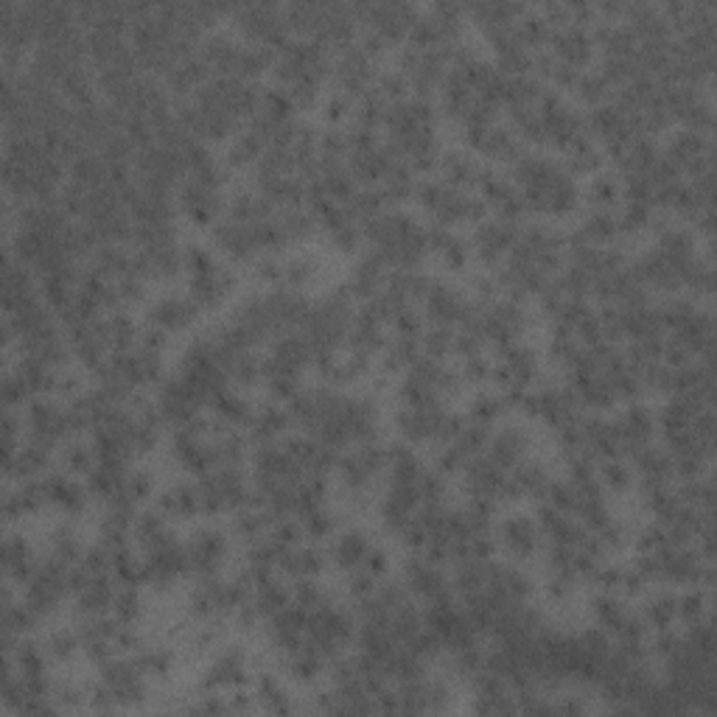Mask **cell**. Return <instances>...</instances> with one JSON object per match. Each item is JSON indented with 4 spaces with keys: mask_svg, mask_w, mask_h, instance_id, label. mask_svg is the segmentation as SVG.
<instances>
[{
    "mask_svg": "<svg viewBox=\"0 0 717 717\" xmlns=\"http://www.w3.org/2000/svg\"><path fill=\"white\" fill-rule=\"evenodd\" d=\"M575 233L594 247H614V241L619 239L617 211H586Z\"/></svg>",
    "mask_w": 717,
    "mask_h": 717,
    "instance_id": "f546056e",
    "label": "cell"
},
{
    "mask_svg": "<svg viewBox=\"0 0 717 717\" xmlns=\"http://www.w3.org/2000/svg\"><path fill=\"white\" fill-rule=\"evenodd\" d=\"M267 152V141L255 132V129L244 127L239 135H233V141L227 143L225 166L230 171L255 169V163Z\"/></svg>",
    "mask_w": 717,
    "mask_h": 717,
    "instance_id": "484cf974",
    "label": "cell"
},
{
    "mask_svg": "<svg viewBox=\"0 0 717 717\" xmlns=\"http://www.w3.org/2000/svg\"><path fill=\"white\" fill-rule=\"evenodd\" d=\"M26 435L48 446L65 443L71 435L68 404H59L57 395H34L26 404Z\"/></svg>",
    "mask_w": 717,
    "mask_h": 717,
    "instance_id": "3957f363",
    "label": "cell"
},
{
    "mask_svg": "<svg viewBox=\"0 0 717 717\" xmlns=\"http://www.w3.org/2000/svg\"><path fill=\"white\" fill-rule=\"evenodd\" d=\"M143 597L138 586H118L113 603V617L121 625H138V619L143 617Z\"/></svg>",
    "mask_w": 717,
    "mask_h": 717,
    "instance_id": "f6af8a7d",
    "label": "cell"
},
{
    "mask_svg": "<svg viewBox=\"0 0 717 717\" xmlns=\"http://www.w3.org/2000/svg\"><path fill=\"white\" fill-rule=\"evenodd\" d=\"M331 76L337 82L339 93L351 96L353 101H359L365 93L373 90L376 85V71H373V59L367 57L359 45L353 43L351 48L339 51L337 62L331 68Z\"/></svg>",
    "mask_w": 717,
    "mask_h": 717,
    "instance_id": "52a82bcc",
    "label": "cell"
},
{
    "mask_svg": "<svg viewBox=\"0 0 717 717\" xmlns=\"http://www.w3.org/2000/svg\"><path fill=\"white\" fill-rule=\"evenodd\" d=\"M185 552H188V563H191V575H219L227 555V533L219 527H199L185 541Z\"/></svg>",
    "mask_w": 717,
    "mask_h": 717,
    "instance_id": "30bf717a",
    "label": "cell"
},
{
    "mask_svg": "<svg viewBox=\"0 0 717 717\" xmlns=\"http://www.w3.org/2000/svg\"><path fill=\"white\" fill-rule=\"evenodd\" d=\"M135 659L141 661L143 673L152 675V678H169L177 667V653L166 645H143Z\"/></svg>",
    "mask_w": 717,
    "mask_h": 717,
    "instance_id": "b9f144b4",
    "label": "cell"
},
{
    "mask_svg": "<svg viewBox=\"0 0 717 717\" xmlns=\"http://www.w3.org/2000/svg\"><path fill=\"white\" fill-rule=\"evenodd\" d=\"M250 681V656L241 645H227L216 653L211 667L202 675L199 692H233Z\"/></svg>",
    "mask_w": 717,
    "mask_h": 717,
    "instance_id": "5b68a950",
    "label": "cell"
},
{
    "mask_svg": "<svg viewBox=\"0 0 717 717\" xmlns=\"http://www.w3.org/2000/svg\"><path fill=\"white\" fill-rule=\"evenodd\" d=\"M538 376H541L538 353L530 345H521V342H513V345L502 348L499 359L493 362V381H496L499 393H505V390H530Z\"/></svg>",
    "mask_w": 717,
    "mask_h": 717,
    "instance_id": "277c9868",
    "label": "cell"
},
{
    "mask_svg": "<svg viewBox=\"0 0 717 717\" xmlns=\"http://www.w3.org/2000/svg\"><path fill=\"white\" fill-rule=\"evenodd\" d=\"M544 544L547 538L541 533L538 521L527 513H510L496 524V547H502L510 561H533Z\"/></svg>",
    "mask_w": 717,
    "mask_h": 717,
    "instance_id": "7a4b0ae2",
    "label": "cell"
},
{
    "mask_svg": "<svg viewBox=\"0 0 717 717\" xmlns=\"http://www.w3.org/2000/svg\"><path fill=\"white\" fill-rule=\"evenodd\" d=\"M359 569H365L367 575H373L376 580H384V575L390 572V552L384 547H376V544H373Z\"/></svg>",
    "mask_w": 717,
    "mask_h": 717,
    "instance_id": "91938a15",
    "label": "cell"
},
{
    "mask_svg": "<svg viewBox=\"0 0 717 717\" xmlns=\"http://www.w3.org/2000/svg\"><path fill=\"white\" fill-rule=\"evenodd\" d=\"M387 275H390V267H387L373 250H367V253L362 255V261L353 269L348 289H351V295L356 297V300L365 303V300L376 297L381 289L387 286Z\"/></svg>",
    "mask_w": 717,
    "mask_h": 717,
    "instance_id": "7402d4cb",
    "label": "cell"
},
{
    "mask_svg": "<svg viewBox=\"0 0 717 717\" xmlns=\"http://www.w3.org/2000/svg\"><path fill=\"white\" fill-rule=\"evenodd\" d=\"M155 493V477L146 468H129L124 477V496L132 505H141Z\"/></svg>",
    "mask_w": 717,
    "mask_h": 717,
    "instance_id": "f907efd6",
    "label": "cell"
},
{
    "mask_svg": "<svg viewBox=\"0 0 717 717\" xmlns=\"http://www.w3.org/2000/svg\"><path fill=\"white\" fill-rule=\"evenodd\" d=\"M404 586L415 600H423V603H435L446 594H454L446 569L429 561L421 552H412V558L404 566Z\"/></svg>",
    "mask_w": 717,
    "mask_h": 717,
    "instance_id": "9c48e42d",
    "label": "cell"
},
{
    "mask_svg": "<svg viewBox=\"0 0 717 717\" xmlns=\"http://www.w3.org/2000/svg\"><path fill=\"white\" fill-rule=\"evenodd\" d=\"M572 90H575L577 99L583 101V104H589V107H600L605 101L614 99V87L608 85L597 71L580 73V79H577Z\"/></svg>",
    "mask_w": 717,
    "mask_h": 717,
    "instance_id": "7bdbcfd3",
    "label": "cell"
},
{
    "mask_svg": "<svg viewBox=\"0 0 717 717\" xmlns=\"http://www.w3.org/2000/svg\"><path fill=\"white\" fill-rule=\"evenodd\" d=\"M37 552L29 544V538L23 535H9L3 541V572H6V580L9 583H17V586H26L29 577L37 572Z\"/></svg>",
    "mask_w": 717,
    "mask_h": 717,
    "instance_id": "44dd1931",
    "label": "cell"
},
{
    "mask_svg": "<svg viewBox=\"0 0 717 717\" xmlns=\"http://www.w3.org/2000/svg\"><path fill=\"white\" fill-rule=\"evenodd\" d=\"M353 107H356V101L351 96H345V93H339L334 90L323 104V118L328 127H342L345 121H351L353 118Z\"/></svg>",
    "mask_w": 717,
    "mask_h": 717,
    "instance_id": "816d5d0a",
    "label": "cell"
},
{
    "mask_svg": "<svg viewBox=\"0 0 717 717\" xmlns=\"http://www.w3.org/2000/svg\"><path fill=\"white\" fill-rule=\"evenodd\" d=\"M460 376H463L465 384H474V387H482L493 381V362L485 356V353H477V356H465L463 365H460Z\"/></svg>",
    "mask_w": 717,
    "mask_h": 717,
    "instance_id": "db71d44e",
    "label": "cell"
},
{
    "mask_svg": "<svg viewBox=\"0 0 717 717\" xmlns=\"http://www.w3.org/2000/svg\"><path fill=\"white\" fill-rule=\"evenodd\" d=\"M211 415L216 421H222L225 426L230 429H241V426H247L250 418H253V407H250V401L239 393V390H233V387H225V390H219V393L213 395L211 401Z\"/></svg>",
    "mask_w": 717,
    "mask_h": 717,
    "instance_id": "83f0119b",
    "label": "cell"
},
{
    "mask_svg": "<svg viewBox=\"0 0 717 717\" xmlns=\"http://www.w3.org/2000/svg\"><path fill=\"white\" fill-rule=\"evenodd\" d=\"M594 37H591V26H580V23H566L561 29H552L547 51L555 59H561L563 65L575 68V71H586L594 59Z\"/></svg>",
    "mask_w": 717,
    "mask_h": 717,
    "instance_id": "ba28073f",
    "label": "cell"
},
{
    "mask_svg": "<svg viewBox=\"0 0 717 717\" xmlns=\"http://www.w3.org/2000/svg\"><path fill=\"white\" fill-rule=\"evenodd\" d=\"M45 653L51 656V661H73L76 653L82 650V639L76 628H54V631L45 636Z\"/></svg>",
    "mask_w": 717,
    "mask_h": 717,
    "instance_id": "ee69618b",
    "label": "cell"
},
{
    "mask_svg": "<svg viewBox=\"0 0 717 717\" xmlns=\"http://www.w3.org/2000/svg\"><path fill=\"white\" fill-rule=\"evenodd\" d=\"M328 239H331V244L337 247L339 253H356L359 247H362V241H365V233H362V225L359 222H345L342 227H337V230H331L328 233Z\"/></svg>",
    "mask_w": 717,
    "mask_h": 717,
    "instance_id": "11a10c76",
    "label": "cell"
},
{
    "mask_svg": "<svg viewBox=\"0 0 717 717\" xmlns=\"http://www.w3.org/2000/svg\"><path fill=\"white\" fill-rule=\"evenodd\" d=\"M317 272H320V261L314 255H292V258L283 261V289L300 292L317 278Z\"/></svg>",
    "mask_w": 717,
    "mask_h": 717,
    "instance_id": "ab89813d",
    "label": "cell"
},
{
    "mask_svg": "<svg viewBox=\"0 0 717 717\" xmlns=\"http://www.w3.org/2000/svg\"><path fill=\"white\" fill-rule=\"evenodd\" d=\"M580 197H586L589 211H617V205L622 202V180L611 171H597L591 174L589 185Z\"/></svg>",
    "mask_w": 717,
    "mask_h": 717,
    "instance_id": "f1b7e54d",
    "label": "cell"
},
{
    "mask_svg": "<svg viewBox=\"0 0 717 717\" xmlns=\"http://www.w3.org/2000/svg\"><path fill=\"white\" fill-rule=\"evenodd\" d=\"M300 524H303V533L306 538L311 541H323L328 535L334 533V527H337V519H334V513L328 510V507H314L309 510L306 516H300Z\"/></svg>",
    "mask_w": 717,
    "mask_h": 717,
    "instance_id": "681fc988",
    "label": "cell"
},
{
    "mask_svg": "<svg viewBox=\"0 0 717 717\" xmlns=\"http://www.w3.org/2000/svg\"><path fill=\"white\" fill-rule=\"evenodd\" d=\"M43 485H45V493H48V505L57 507L62 513H68V516L85 513L87 505H90V499H93V493L87 488V482H79V477H73L68 471H65V474H59V471L45 474Z\"/></svg>",
    "mask_w": 717,
    "mask_h": 717,
    "instance_id": "5bb4252c",
    "label": "cell"
},
{
    "mask_svg": "<svg viewBox=\"0 0 717 717\" xmlns=\"http://www.w3.org/2000/svg\"><path fill=\"white\" fill-rule=\"evenodd\" d=\"M656 250L661 255H667L670 261L675 264H687L692 255H698L695 250V236H692V230L687 227H661L659 236H656Z\"/></svg>",
    "mask_w": 717,
    "mask_h": 717,
    "instance_id": "836d02e7",
    "label": "cell"
},
{
    "mask_svg": "<svg viewBox=\"0 0 717 717\" xmlns=\"http://www.w3.org/2000/svg\"><path fill=\"white\" fill-rule=\"evenodd\" d=\"M236 275L233 269L219 267L211 275H202V278H194L188 281V297L194 300L199 306V311H216L227 297L236 292Z\"/></svg>",
    "mask_w": 717,
    "mask_h": 717,
    "instance_id": "ac0fdd59",
    "label": "cell"
},
{
    "mask_svg": "<svg viewBox=\"0 0 717 717\" xmlns=\"http://www.w3.org/2000/svg\"><path fill=\"white\" fill-rule=\"evenodd\" d=\"M426 247L440 261V267L449 272H463L471 261V244L463 236H457L451 227H426Z\"/></svg>",
    "mask_w": 717,
    "mask_h": 717,
    "instance_id": "2e32d148",
    "label": "cell"
},
{
    "mask_svg": "<svg viewBox=\"0 0 717 717\" xmlns=\"http://www.w3.org/2000/svg\"><path fill=\"white\" fill-rule=\"evenodd\" d=\"M250 267H253L255 281H261L264 286H272V289H281L283 286V261L278 255L272 253L258 255Z\"/></svg>",
    "mask_w": 717,
    "mask_h": 717,
    "instance_id": "f5cc1de1",
    "label": "cell"
},
{
    "mask_svg": "<svg viewBox=\"0 0 717 717\" xmlns=\"http://www.w3.org/2000/svg\"><path fill=\"white\" fill-rule=\"evenodd\" d=\"M373 90L379 93L381 99L387 101V104H398V101H404L412 96V90H409V79L404 73L398 71H387L376 76V85Z\"/></svg>",
    "mask_w": 717,
    "mask_h": 717,
    "instance_id": "c3c4849f",
    "label": "cell"
},
{
    "mask_svg": "<svg viewBox=\"0 0 717 717\" xmlns=\"http://www.w3.org/2000/svg\"><path fill=\"white\" fill-rule=\"evenodd\" d=\"M219 264H216V258H213L211 250H205L202 244H185L183 247V272L188 275V281H194V278H202V275H211L216 272Z\"/></svg>",
    "mask_w": 717,
    "mask_h": 717,
    "instance_id": "7dc6e473",
    "label": "cell"
},
{
    "mask_svg": "<svg viewBox=\"0 0 717 717\" xmlns=\"http://www.w3.org/2000/svg\"><path fill=\"white\" fill-rule=\"evenodd\" d=\"M169 339H171V334L160 331V328H155V325H146V328L141 331V337H138V345H141V348H146V351L163 353L166 351V345H169Z\"/></svg>",
    "mask_w": 717,
    "mask_h": 717,
    "instance_id": "94428289",
    "label": "cell"
},
{
    "mask_svg": "<svg viewBox=\"0 0 717 717\" xmlns=\"http://www.w3.org/2000/svg\"><path fill=\"white\" fill-rule=\"evenodd\" d=\"M597 479H600L603 491L628 493L633 488V482H636V471H633L631 460H625V457H608V460H600Z\"/></svg>",
    "mask_w": 717,
    "mask_h": 717,
    "instance_id": "f35d334b",
    "label": "cell"
},
{
    "mask_svg": "<svg viewBox=\"0 0 717 717\" xmlns=\"http://www.w3.org/2000/svg\"><path fill=\"white\" fill-rule=\"evenodd\" d=\"M603 163V149H600V143L594 141L591 135L575 141L563 152V169L569 171L572 177H591V174L603 171Z\"/></svg>",
    "mask_w": 717,
    "mask_h": 717,
    "instance_id": "4316f807",
    "label": "cell"
},
{
    "mask_svg": "<svg viewBox=\"0 0 717 717\" xmlns=\"http://www.w3.org/2000/svg\"><path fill=\"white\" fill-rule=\"evenodd\" d=\"M157 510L166 519H197L202 516L197 482H174L157 493Z\"/></svg>",
    "mask_w": 717,
    "mask_h": 717,
    "instance_id": "ffe728a7",
    "label": "cell"
},
{
    "mask_svg": "<svg viewBox=\"0 0 717 717\" xmlns=\"http://www.w3.org/2000/svg\"><path fill=\"white\" fill-rule=\"evenodd\" d=\"M675 614H678V622H684V625L703 622L706 614H709V594H706V589L687 586V591L675 594Z\"/></svg>",
    "mask_w": 717,
    "mask_h": 717,
    "instance_id": "60d3db41",
    "label": "cell"
},
{
    "mask_svg": "<svg viewBox=\"0 0 717 717\" xmlns=\"http://www.w3.org/2000/svg\"><path fill=\"white\" fill-rule=\"evenodd\" d=\"M281 664L286 675L295 681V684H303V687H311V684H317L323 673L328 670V661L320 656V653H314V650H297V653H289V656H281Z\"/></svg>",
    "mask_w": 717,
    "mask_h": 717,
    "instance_id": "4dcf8cb0",
    "label": "cell"
},
{
    "mask_svg": "<svg viewBox=\"0 0 717 717\" xmlns=\"http://www.w3.org/2000/svg\"><path fill=\"white\" fill-rule=\"evenodd\" d=\"M255 703H258V709L275 712V715H286V712L295 709L292 695L283 689L278 675H272L269 670H264V673L255 678Z\"/></svg>",
    "mask_w": 717,
    "mask_h": 717,
    "instance_id": "d6a6232c",
    "label": "cell"
},
{
    "mask_svg": "<svg viewBox=\"0 0 717 717\" xmlns=\"http://www.w3.org/2000/svg\"><path fill=\"white\" fill-rule=\"evenodd\" d=\"M295 426L292 415L286 404H278V401H267L261 404L258 409H253V418L250 423L244 426L247 429V437L250 443L258 446V443H272V440H283L289 435V429Z\"/></svg>",
    "mask_w": 717,
    "mask_h": 717,
    "instance_id": "e0dca14e",
    "label": "cell"
},
{
    "mask_svg": "<svg viewBox=\"0 0 717 717\" xmlns=\"http://www.w3.org/2000/svg\"><path fill=\"white\" fill-rule=\"evenodd\" d=\"M639 617L645 619L647 631L653 633L673 628L675 622H678V614H675V591H653V594H647Z\"/></svg>",
    "mask_w": 717,
    "mask_h": 717,
    "instance_id": "1f68e13d",
    "label": "cell"
},
{
    "mask_svg": "<svg viewBox=\"0 0 717 717\" xmlns=\"http://www.w3.org/2000/svg\"><path fill=\"white\" fill-rule=\"evenodd\" d=\"M454 334H457V331L449 328V325H432V328H426L421 334L423 356L443 362L449 353H454Z\"/></svg>",
    "mask_w": 717,
    "mask_h": 717,
    "instance_id": "bcb514c9",
    "label": "cell"
},
{
    "mask_svg": "<svg viewBox=\"0 0 717 717\" xmlns=\"http://www.w3.org/2000/svg\"><path fill=\"white\" fill-rule=\"evenodd\" d=\"M345 575H348V594H351L356 603L373 597L376 589H379V580L373 575H367L365 569H353V572H345Z\"/></svg>",
    "mask_w": 717,
    "mask_h": 717,
    "instance_id": "680465c9",
    "label": "cell"
},
{
    "mask_svg": "<svg viewBox=\"0 0 717 717\" xmlns=\"http://www.w3.org/2000/svg\"><path fill=\"white\" fill-rule=\"evenodd\" d=\"M213 244L219 247V253L230 258L233 264H253L255 258L261 255L258 244L253 239V230L250 225H239V222H230V219H219L213 225Z\"/></svg>",
    "mask_w": 717,
    "mask_h": 717,
    "instance_id": "9a60e30c",
    "label": "cell"
},
{
    "mask_svg": "<svg viewBox=\"0 0 717 717\" xmlns=\"http://www.w3.org/2000/svg\"><path fill=\"white\" fill-rule=\"evenodd\" d=\"M325 569V552L314 544H297L289 552H283L278 572L292 580H306V577H320Z\"/></svg>",
    "mask_w": 717,
    "mask_h": 717,
    "instance_id": "cb8c5ba5",
    "label": "cell"
},
{
    "mask_svg": "<svg viewBox=\"0 0 717 717\" xmlns=\"http://www.w3.org/2000/svg\"><path fill=\"white\" fill-rule=\"evenodd\" d=\"M437 169H440V180L443 183L451 185V188H460V191H468V188H477L482 166L471 155H465V152H440Z\"/></svg>",
    "mask_w": 717,
    "mask_h": 717,
    "instance_id": "d4e9b609",
    "label": "cell"
},
{
    "mask_svg": "<svg viewBox=\"0 0 717 717\" xmlns=\"http://www.w3.org/2000/svg\"><path fill=\"white\" fill-rule=\"evenodd\" d=\"M54 701L59 703V709H68V712H76L82 709L90 701V689H82L79 684H54Z\"/></svg>",
    "mask_w": 717,
    "mask_h": 717,
    "instance_id": "6f0895ef",
    "label": "cell"
},
{
    "mask_svg": "<svg viewBox=\"0 0 717 717\" xmlns=\"http://www.w3.org/2000/svg\"><path fill=\"white\" fill-rule=\"evenodd\" d=\"M521 225L516 222H505V219H496L488 216L485 222H479L474 227V236H471V253L477 255L479 261L488 269L499 267L507 258V253L513 250L516 236H519Z\"/></svg>",
    "mask_w": 717,
    "mask_h": 717,
    "instance_id": "8992f818",
    "label": "cell"
},
{
    "mask_svg": "<svg viewBox=\"0 0 717 717\" xmlns=\"http://www.w3.org/2000/svg\"><path fill=\"white\" fill-rule=\"evenodd\" d=\"M48 555L57 558V561L68 563V566H76V563L82 561L85 544H82V538H79L73 524H57V527L48 533Z\"/></svg>",
    "mask_w": 717,
    "mask_h": 717,
    "instance_id": "e575fe53",
    "label": "cell"
},
{
    "mask_svg": "<svg viewBox=\"0 0 717 717\" xmlns=\"http://www.w3.org/2000/svg\"><path fill=\"white\" fill-rule=\"evenodd\" d=\"M423 320H429V325H449V328H457L460 320H463V311L468 306V297L451 286L446 281H432L429 292L423 297Z\"/></svg>",
    "mask_w": 717,
    "mask_h": 717,
    "instance_id": "7c38bea8",
    "label": "cell"
},
{
    "mask_svg": "<svg viewBox=\"0 0 717 717\" xmlns=\"http://www.w3.org/2000/svg\"><path fill=\"white\" fill-rule=\"evenodd\" d=\"M393 337H412V339H421L423 334V314H418L415 306H404V309L395 314L393 320Z\"/></svg>",
    "mask_w": 717,
    "mask_h": 717,
    "instance_id": "9f6ffc18",
    "label": "cell"
},
{
    "mask_svg": "<svg viewBox=\"0 0 717 717\" xmlns=\"http://www.w3.org/2000/svg\"><path fill=\"white\" fill-rule=\"evenodd\" d=\"M62 465H65V471L73 474V477H87V474L99 465L93 440H82V435L68 437V440L62 443Z\"/></svg>",
    "mask_w": 717,
    "mask_h": 717,
    "instance_id": "d590c367",
    "label": "cell"
},
{
    "mask_svg": "<svg viewBox=\"0 0 717 717\" xmlns=\"http://www.w3.org/2000/svg\"><path fill=\"white\" fill-rule=\"evenodd\" d=\"M527 451H530V435H527V429L510 423V426H502L499 432H491V440H488L485 454H488L499 468L510 471V468H516V465L527 457Z\"/></svg>",
    "mask_w": 717,
    "mask_h": 717,
    "instance_id": "d6986e66",
    "label": "cell"
},
{
    "mask_svg": "<svg viewBox=\"0 0 717 717\" xmlns=\"http://www.w3.org/2000/svg\"><path fill=\"white\" fill-rule=\"evenodd\" d=\"M199 306L188 295H160L146 311V325H155L166 334L185 331L199 320Z\"/></svg>",
    "mask_w": 717,
    "mask_h": 717,
    "instance_id": "4fadbf2b",
    "label": "cell"
},
{
    "mask_svg": "<svg viewBox=\"0 0 717 717\" xmlns=\"http://www.w3.org/2000/svg\"><path fill=\"white\" fill-rule=\"evenodd\" d=\"M513 31L519 37L521 43L527 45L530 51H544L552 37V26H549L544 15L538 9H524L521 17L513 23Z\"/></svg>",
    "mask_w": 717,
    "mask_h": 717,
    "instance_id": "74e56055",
    "label": "cell"
},
{
    "mask_svg": "<svg viewBox=\"0 0 717 717\" xmlns=\"http://www.w3.org/2000/svg\"><path fill=\"white\" fill-rule=\"evenodd\" d=\"M373 547V541H370V535L365 530H359V527H348V530H342V533L334 535V544H331V561L337 563V569L342 572H353V569H359L362 561H365V555L370 552Z\"/></svg>",
    "mask_w": 717,
    "mask_h": 717,
    "instance_id": "603a6c76",
    "label": "cell"
},
{
    "mask_svg": "<svg viewBox=\"0 0 717 717\" xmlns=\"http://www.w3.org/2000/svg\"><path fill=\"white\" fill-rule=\"evenodd\" d=\"M614 426H617L619 443H622V457H631L633 451H639L642 446H647V443H653V435H656V412L647 407V404L631 401V404L614 418Z\"/></svg>",
    "mask_w": 717,
    "mask_h": 717,
    "instance_id": "8fae6325",
    "label": "cell"
},
{
    "mask_svg": "<svg viewBox=\"0 0 717 717\" xmlns=\"http://www.w3.org/2000/svg\"><path fill=\"white\" fill-rule=\"evenodd\" d=\"M505 412H507L505 395L499 393V390H485V387H479L477 393L468 398V415H465V418L474 423H482V426H493V423L499 421Z\"/></svg>",
    "mask_w": 717,
    "mask_h": 717,
    "instance_id": "8d00e7d4",
    "label": "cell"
},
{
    "mask_svg": "<svg viewBox=\"0 0 717 717\" xmlns=\"http://www.w3.org/2000/svg\"><path fill=\"white\" fill-rule=\"evenodd\" d=\"M146 678L149 675L143 673L141 661L132 656H115L107 664H101V684L110 689L113 695L115 706H141L146 701Z\"/></svg>",
    "mask_w": 717,
    "mask_h": 717,
    "instance_id": "6da1fadb",
    "label": "cell"
}]
</instances>
